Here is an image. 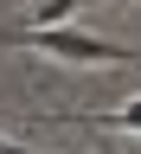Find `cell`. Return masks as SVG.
<instances>
[{
    "label": "cell",
    "instance_id": "cell-1",
    "mask_svg": "<svg viewBox=\"0 0 141 154\" xmlns=\"http://www.w3.org/2000/svg\"><path fill=\"white\" fill-rule=\"evenodd\" d=\"M0 45H32V51L64 58V64H141L135 45H109V38L77 32V26H64V19H58V26H7Z\"/></svg>",
    "mask_w": 141,
    "mask_h": 154
},
{
    "label": "cell",
    "instance_id": "cell-3",
    "mask_svg": "<svg viewBox=\"0 0 141 154\" xmlns=\"http://www.w3.org/2000/svg\"><path fill=\"white\" fill-rule=\"evenodd\" d=\"M71 7H77V0H38V7H32V26H58V19H71Z\"/></svg>",
    "mask_w": 141,
    "mask_h": 154
},
{
    "label": "cell",
    "instance_id": "cell-2",
    "mask_svg": "<svg viewBox=\"0 0 141 154\" xmlns=\"http://www.w3.org/2000/svg\"><path fill=\"white\" fill-rule=\"evenodd\" d=\"M64 122H84V128H128V135H141V96H128L122 109H90V116H64Z\"/></svg>",
    "mask_w": 141,
    "mask_h": 154
}]
</instances>
